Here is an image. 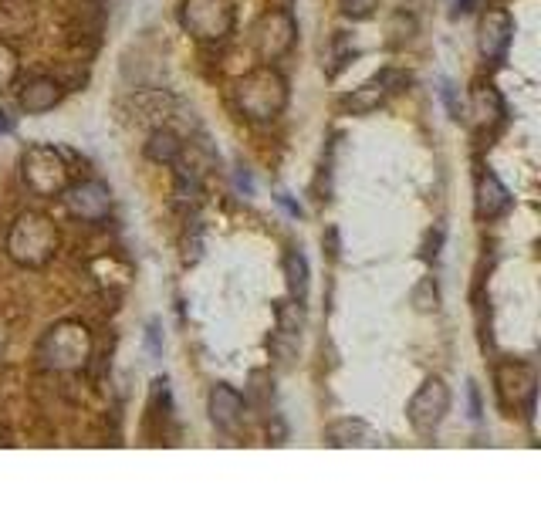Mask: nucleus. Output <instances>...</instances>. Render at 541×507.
Here are the masks:
<instances>
[{"label": "nucleus", "mask_w": 541, "mask_h": 507, "mask_svg": "<svg viewBox=\"0 0 541 507\" xmlns=\"http://www.w3.org/2000/svg\"><path fill=\"white\" fill-rule=\"evenodd\" d=\"M58 247H61V234L55 220L41 210H24L11 224V234H7V257L31 271L48 268L55 261Z\"/></svg>", "instance_id": "f257e3e1"}, {"label": "nucleus", "mask_w": 541, "mask_h": 507, "mask_svg": "<svg viewBox=\"0 0 541 507\" xmlns=\"http://www.w3.org/2000/svg\"><path fill=\"white\" fill-rule=\"evenodd\" d=\"M234 102L251 122H274L288 109L285 75L271 65L247 71V75L237 78V85H234Z\"/></svg>", "instance_id": "f03ea898"}, {"label": "nucleus", "mask_w": 541, "mask_h": 507, "mask_svg": "<svg viewBox=\"0 0 541 507\" xmlns=\"http://www.w3.org/2000/svg\"><path fill=\"white\" fill-rule=\"evenodd\" d=\"M38 355L44 366L55 372H78L88 366V359H92V332H88L85 322L65 318V322H58L41 338Z\"/></svg>", "instance_id": "7ed1b4c3"}, {"label": "nucleus", "mask_w": 541, "mask_h": 507, "mask_svg": "<svg viewBox=\"0 0 541 507\" xmlns=\"http://www.w3.org/2000/svg\"><path fill=\"white\" fill-rule=\"evenodd\" d=\"M21 180L38 197H61L72 186L68 159L55 146H28L21 156Z\"/></svg>", "instance_id": "20e7f679"}, {"label": "nucleus", "mask_w": 541, "mask_h": 507, "mask_svg": "<svg viewBox=\"0 0 541 507\" xmlns=\"http://www.w3.org/2000/svg\"><path fill=\"white\" fill-rule=\"evenodd\" d=\"M180 24L186 28V34H193L197 41L217 44L230 38V31H234L237 24V14L230 0H183Z\"/></svg>", "instance_id": "39448f33"}, {"label": "nucleus", "mask_w": 541, "mask_h": 507, "mask_svg": "<svg viewBox=\"0 0 541 507\" xmlns=\"http://www.w3.org/2000/svg\"><path fill=\"white\" fill-rule=\"evenodd\" d=\"M498 399L508 413H535L538 399V372L531 362H501L494 372Z\"/></svg>", "instance_id": "423d86ee"}, {"label": "nucleus", "mask_w": 541, "mask_h": 507, "mask_svg": "<svg viewBox=\"0 0 541 507\" xmlns=\"http://www.w3.org/2000/svg\"><path fill=\"white\" fill-rule=\"evenodd\" d=\"M450 413V386L440 376H430L416 389V396L406 406V420L420 437H433L440 430V423L447 420Z\"/></svg>", "instance_id": "0eeeda50"}, {"label": "nucleus", "mask_w": 541, "mask_h": 507, "mask_svg": "<svg viewBox=\"0 0 541 507\" xmlns=\"http://www.w3.org/2000/svg\"><path fill=\"white\" fill-rule=\"evenodd\" d=\"M295 38H298V24H295V17H291V11L261 14V21H257L251 31V44H254L257 58H264V61L285 58L288 51L295 48Z\"/></svg>", "instance_id": "6e6552de"}, {"label": "nucleus", "mask_w": 541, "mask_h": 507, "mask_svg": "<svg viewBox=\"0 0 541 507\" xmlns=\"http://www.w3.org/2000/svg\"><path fill=\"white\" fill-rule=\"evenodd\" d=\"M61 197H65L68 213L78 220H88V224H102V220L112 213V190L102 180L72 183Z\"/></svg>", "instance_id": "1a4fd4ad"}, {"label": "nucleus", "mask_w": 541, "mask_h": 507, "mask_svg": "<svg viewBox=\"0 0 541 507\" xmlns=\"http://www.w3.org/2000/svg\"><path fill=\"white\" fill-rule=\"evenodd\" d=\"M511 38H514V21L508 11L494 7V11H487L481 17V28H477V51H481L484 61H491V65L504 61V55H508V48H511Z\"/></svg>", "instance_id": "9d476101"}, {"label": "nucleus", "mask_w": 541, "mask_h": 507, "mask_svg": "<svg viewBox=\"0 0 541 507\" xmlns=\"http://www.w3.org/2000/svg\"><path fill=\"white\" fill-rule=\"evenodd\" d=\"M207 413H210V420H214L217 430L234 433L244 420V396L237 393L234 386H227V382H217L207 396Z\"/></svg>", "instance_id": "9b49d317"}, {"label": "nucleus", "mask_w": 541, "mask_h": 507, "mask_svg": "<svg viewBox=\"0 0 541 507\" xmlns=\"http://www.w3.org/2000/svg\"><path fill=\"white\" fill-rule=\"evenodd\" d=\"M474 210L481 220H498L511 210L508 186H504L494 173H487V169L477 176V183H474Z\"/></svg>", "instance_id": "f8f14e48"}, {"label": "nucleus", "mask_w": 541, "mask_h": 507, "mask_svg": "<svg viewBox=\"0 0 541 507\" xmlns=\"http://www.w3.org/2000/svg\"><path fill=\"white\" fill-rule=\"evenodd\" d=\"M325 443L328 447H379L383 437L366 420H335L325 426Z\"/></svg>", "instance_id": "ddd939ff"}, {"label": "nucleus", "mask_w": 541, "mask_h": 507, "mask_svg": "<svg viewBox=\"0 0 541 507\" xmlns=\"http://www.w3.org/2000/svg\"><path fill=\"white\" fill-rule=\"evenodd\" d=\"M61 95H65V88H61L55 78H31V82L21 88V95H17V105L28 115H44L61 102Z\"/></svg>", "instance_id": "4468645a"}, {"label": "nucleus", "mask_w": 541, "mask_h": 507, "mask_svg": "<svg viewBox=\"0 0 541 507\" xmlns=\"http://www.w3.org/2000/svg\"><path fill=\"white\" fill-rule=\"evenodd\" d=\"M470 115H474V122L481 129L487 126H498L504 119V99L501 92L494 85H477L474 92H470Z\"/></svg>", "instance_id": "2eb2a0df"}, {"label": "nucleus", "mask_w": 541, "mask_h": 507, "mask_svg": "<svg viewBox=\"0 0 541 507\" xmlns=\"http://www.w3.org/2000/svg\"><path fill=\"white\" fill-rule=\"evenodd\" d=\"M386 99H389V92L376 82V78H372L369 85L352 88L349 95H342V99H339V109H342V112H349V115H369V112H376Z\"/></svg>", "instance_id": "dca6fc26"}, {"label": "nucleus", "mask_w": 541, "mask_h": 507, "mask_svg": "<svg viewBox=\"0 0 541 507\" xmlns=\"http://www.w3.org/2000/svg\"><path fill=\"white\" fill-rule=\"evenodd\" d=\"M146 156L153 159V163L173 166L176 159L183 156V142L173 129H153L149 132V142H146Z\"/></svg>", "instance_id": "f3484780"}, {"label": "nucleus", "mask_w": 541, "mask_h": 507, "mask_svg": "<svg viewBox=\"0 0 541 507\" xmlns=\"http://www.w3.org/2000/svg\"><path fill=\"white\" fill-rule=\"evenodd\" d=\"M285 274H288V291H291V301H298V305H305L308 301V261L301 251H291L288 261H285Z\"/></svg>", "instance_id": "a211bd4d"}, {"label": "nucleus", "mask_w": 541, "mask_h": 507, "mask_svg": "<svg viewBox=\"0 0 541 507\" xmlns=\"http://www.w3.org/2000/svg\"><path fill=\"white\" fill-rule=\"evenodd\" d=\"M31 28V11L21 0H0V31L4 34H24Z\"/></svg>", "instance_id": "6ab92c4d"}, {"label": "nucleus", "mask_w": 541, "mask_h": 507, "mask_svg": "<svg viewBox=\"0 0 541 507\" xmlns=\"http://www.w3.org/2000/svg\"><path fill=\"white\" fill-rule=\"evenodd\" d=\"M21 75V55L7 41H0V88H11Z\"/></svg>", "instance_id": "aec40b11"}, {"label": "nucleus", "mask_w": 541, "mask_h": 507, "mask_svg": "<svg viewBox=\"0 0 541 507\" xmlns=\"http://www.w3.org/2000/svg\"><path fill=\"white\" fill-rule=\"evenodd\" d=\"M413 305L420 311H437L440 308V291H437V284H433V278H423L420 284H416Z\"/></svg>", "instance_id": "412c9836"}, {"label": "nucleus", "mask_w": 541, "mask_h": 507, "mask_svg": "<svg viewBox=\"0 0 541 507\" xmlns=\"http://www.w3.org/2000/svg\"><path fill=\"white\" fill-rule=\"evenodd\" d=\"M342 14L352 17V21H369L372 14H376L379 0H339Z\"/></svg>", "instance_id": "4be33fe9"}, {"label": "nucleus", "mask_w": 541, "mask_h": 507, "mask_svg": "<svg viewBox=\"0 0 541 507\" xmlns=\"http://www.w3.org/2000/svg\"><path fill=\"white\" fill-rule=\"evenodd\" d=\"M440 244H443V230H433V234L427 237V247H423V257H437L440 254Z\"/></svg>", "instance_id": "5701e85b"}, {"label": "nucleus", "mask_w": 541, "mask_h": 507, "mask_svg": "<svg viewBox=\"0 0 541 507\" xmlns=\"http://www.w3.org/2000/svg\"><path fill=\"white\" fill-rule=\"evenodd\" d=\"M146 345H149V352H153V355H159V352H163V342H159V322H149Z\"/></svg>", "instance_id": "b1692460"}, {"label": "nucleus", "mask_w": 541, "mask_h": 507, "mask_svg": "<svg viewBox=\"0 0 541 507\" xmlns=\"http://www.w3.org/2000/svg\"><path fill=\"white\" fill-rule=\"evenodd\" d=\"M443 99H447L450 115H454V119H460V109H457V99H454V85H450V82H443Z\"/></svg>", "instance_id": "393cba45"}, {"label": "nucleus", "mask_w": 541, "mask_h": 507, "mask_svg": "<svg viewBox=\"0 0 541 507\" xmlns=\"http://www.w3.org/2000/svg\"><path fill=\"white\" fill-rule=\"evenodd\" d=\"M474 4H477V0H457V4H454V17L470 14V11H474Z\"/></svg>", "instance_id": "a878e982"}, {"label": "nucleus", "mask_w": 541, "mask_h": 507, "mask_svg": "<svg viewBox=\"0 0 541 507\" xmlns=\"http://www.w3.org/2000/svg\"><path fill=\"white\" fill-rule=\"evenodd\" d=\"M278 203H281V207H285V210L291 213V217H301V207H295V203L288 200V193H281V197H278Z\"/></svg>", "instance_id": "bb28decb"}, {"label": "nucleus", "mask_w": 541, "mask_h": 507, "mask_svg": "<svg viewBox=\"0 0 541 507\" xmlns=\"http://www.w3.org/2000/svg\"><path fill=\"white\" fill-rule=\"evenodd\" d=\"M0 132H11V119H7V112H0Z\"/></svg>", "instance_id": "cd10ccee"}]
</instances>
